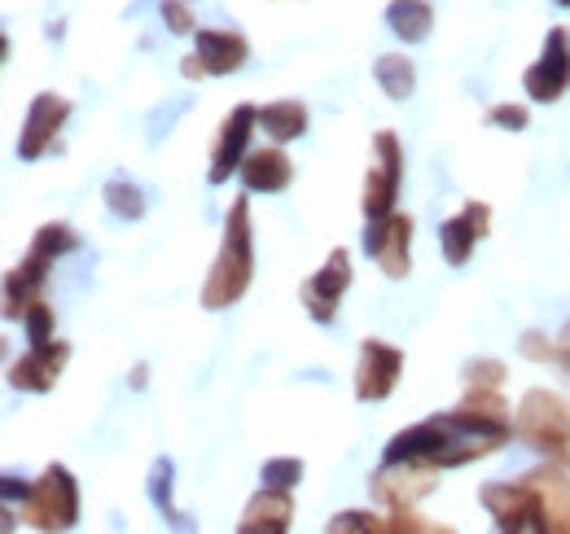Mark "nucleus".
I'll return each mask as SVG.
<instances>
[{"label":"nucleus","instance_id":"ddd939ff","mask_svg":"<svg viewBox=\"0 0 570 534\" xmlns=\"http://www.w3.org/2000/svg\"><path fill=\"white\" fill-rule=\"evenodd\" d=\"M404 373V355L395 346H386L382 337H368L360 346V364H356V399L360 403H382L395 382Z\"/></svg>","mask_w":570,"mask_h":534},{"label":"nucleus","instance_id":"f257e3e1","mask_svg":"<svg viewBox=\"0 0 570 534\" xmlns=\"http://www.w3.org/2000/svg\"><path fill=\"white\" fill-rule=\"evenodd\" d=\"M504 412L509 407H504V399L492 386H474L470 399L461 403L456 412L434 416V421H422V425L395 434L391 447H386V461H417V465L430 468H456L479 461V456H492V452H500L513 438V421Z\"/></svg>","mask_w":570,"mask_h":534},{"label":"nucleus","instance_id":"7ed1b4c3","mask_svg":"<svg viewBox=\"0 0 570 534\" xmlns=\"http://www.w3.org/2000/svg\"><path fill=\"white\" fill-rule=\"evenodd\" d=\"M75 246H79V237H75L67 224H45V228L31 237L27 259L13 267L9 280H4V316H9V320H22L27 307L40 303V289H45V280H49V267L58 264L67 250H75Z\"/></svg>","mask_w":570,"mask_h":534},{"label":"nucleus","instance_id":"c756f323","mask_svg":"<svg viewBox=\"0 0 570 534\" xmlns=\"http://www.w3.org/2000/svg\"><path fill=\"white\" fill-rule=\"evenodd\" d=\"M518 350H522L527 359H535V364H549V359H558V346H553V342H549L544 334H527Z\"/></svg>","mask_w":570,"mask_h":534},{"label":"nucleus","instance_id":"f03ea898","mask_svg":"<svg viewBox=\"0 0 570 534\" xmlns=\"http://www.w3.org/2000/svg\"><path fill=\"white\" fill-rule=\"evenodd\" d=\"M255 276V233H250V201L237 198L228 219H224V246L215 255L212 276L203 285V307L207 312H224L233 307Z\"/></svg>","mask_w":570,"mask_h":534},{"label":"nucleus","instance_id":"1a4fd4ad","mask_svg":"<svg viewBox=\"0 0 570 534\" xmlns=\"http://www.w3.org/2000/svg\"><path fill=\"white\" fill-rule=\"evenodd\" d=\"M347 285H352V255L338 246L316 276L303 280V307H307V316H312L316 325H334L338 298L347 294Z\"/></svg>","mask_w":570,"mask_h":534},{"label":"nucleus","instance_id":"c85d7f7f","mask_svg":"<svg viewBox=\"0 0 570 534\" xmlns=\"http://www.w3.org/2000/svg\"><path fill=\"white\" fill-rule=\"evenodd\" d=\"M488 123H492V128H504V132H522V128H527V110H522V106H492V110H488Z\"/></svg>","mask_w":570,"mask_h":534},{"label":"nucleus","instance_id":"4468645a","mask_svg":"<svg viewBox=\"0 0 570 534\" xmlns=\"http://www.w3.org/2000/svg\"><path fill=\"white\" fill-rule=\"evenodd\" d=\"M434 473L439 468L417 465V461H382V468L373 473V495L391 508H413L422 495L434 491Z\"/></svg>","mask_w":570,"mask_h":534},{"label":"nucleus","instance_id":"473e14b6","mask_svg":"<svg viewBox=\"0 0 570 534\" xmlns=\"http://www.w3.org/2000/svg\"><path fill=\"white\" fill-rule=\"evenodd\" d=\"M558 364H562V373L570 377V325L567 334H562V342H558Z\"/></svg>","mask_w":570,"mask_h":534},{"label":"nucleus","instance_id":"a878e982","mask_svg":"<svg viewBox=\"0 0 570 534\" xmlns=\"http://www.w3.org/2000/svg\"><path fill=\"white\" fill-rule=\"evenodd\" d=\"M259 477H264V486H282V491H294V486L303 482V465H298V461H268Z\"/></svg>","mask_w":570,"mask_h":534},{"label":"nucleus","instance_id":"a211bd4d","mask_svg":"<svg viewBox=\"0 0 570 534\" xmlns=\"http://www.w3.org/2000/svg\"><path fill=\"white\" fill-rule=\"evenodd\" d=\"M289 517H294V500H289V491H282V486H264V491L246 504L237 531L242 534H285L289 531Z\"/></svg>","mask_w":570,"mask_h":534},{"label":"nucleus","instance_id":"4be33fe9","mask_svg":"<svg viewBox=\"0 0 570 534\" xmlns=\"http://www.w3.org/2000/svg\"><path fill=\"white\" fill-rule=\"evenodd\" d=\"M373 79H377V88H382L391 101H409L413 88H417V70H413L409 58H400V53L377 58V62H373Z\"/></svg>","mask_w":570,"mask_h":534},{"label":"nucleus","instance_id":"2eb2a0df","mask_svg":"<svg viewBox=\"0 0 570 534\" xmlns=\"http://www.w3.org/2000/svg\"><path fill=\"white\" fill-rule=\"evenodd\" d=\"M255 128H259V110H255V106H237V110L224 119L219 140H215V154H212V171H207L212 185H224L233 171H242V158H246V145H250Z\"/></svg>","mask_w":570,"mask_h":534},{"label":"nucleus","instance_id":"b1692460","mask_svg":"<svg viewBox=\"0 0 570 534\" xmlns=\"http://www.w3.org/2000/svg\"><path fill=\"white\" fill-rule=\"evenodd\" d=\"M149 500H154V508H163V517L171 522V526H189L185 522V513L171 504V461L163 456V461H154V473H149Z\"/></svg>","mask_w":570,"mask_h":534},{"label":"nucleus","instance_id":"f704fd0d","mask_svg":"<svg viewBox=\"0 0 570 534\" xmlns=\"http://www.w3.org/2000/svg\"><path fill=\"white\" fill-rule=\"evenodd\" d=\"M558 4H567V9H570V0H558Z\"/></svg>","mask_w":570,"mask_h":534},{"label":"nucleus","instance_id":"6ab92c4d","mask_svg":"<svg viewBox=\"0 0 570 534\" xmlns=\"http://www.w3.org/2000/svg\"><path fill=\"white\" fill-rule=\"evenodd\" d=\"M294 180V162L285 158L282 149H259L242 162V185L250 194H282Z\"/></svg>","mask_w":570,"mask_h":534},{"label":"nucleus","instance_id":"f8f14e48","mask_svg":"<svg viewBox=\"0 0 570 534\" xmlns=\"http://www.w3.org/2000/svg\"><path fill=\"white\" fill-rule=\"evenodd\" d=\"M67 115H71V101H67V97H58V92H40V97L31 101V110H27V119H22L18 158H22V162L45 158V154H49V145H53L58 132H62Z\"/></svg>","mask_w":570,"mask_h":534},{"label":"nucleus","instance_id":"cd10ccee","mask_svg":"<svg viewBox=\"0 0 570 534\" xmlns=\"http://www.w3.org/2000/svg\"><path fill=\"white\" fill-rule=\"evenodd\" d=\"M22 325H27L31 342H49L53 337V307L49 303H31L27 316H22Z\"/></svg>","mask_w":570,"mask_h":534},{"label":"nucleus","instance_id":"72a5a7b5","mask_svg":"<svg viewBox=\"0 0 570 534\" xmlns=\"http://www.w3.org/2000/svg\"><path fill=\"white\" fill-rule=\"evenodd\" d=\"M145 377H149V368H145V364H141V368L132 373V386H137V390H141V386H145Z\"/></svg>","mask_w":570,"mask_h":534},{"label":"nucleus","instance_id":"393cba45","mask_svg":"<svg viewBox=\"0 0 570 534\" xmlns=\"http://www.w3.org/2000/svg\"><path fill=\"white\" fill-rule=\"evenodd\" d=\"M101 198L110 206V215H119V219H141L145 215V198L137 185H128V180H110L106 189H101Z\"/></svg>","mask_w":570,"mask_h":534},{"label":"nucleus","instance_id":"5701e85b","mask_svg":"<svg viewBox=\"0 0 570 534\" xmlns=\"http://www.w3.org/2000/svg\"><path fill=\"white\" fill-rule=\"evenodd\" d=\"M259 128L273 136L277 145L298 140V136L307 132V110H303L298 101H273V106L259 110Z\"/></svg>","mask_w":570,"mask_h":534},{"label":"nucleus","instance_id":"9b49d317","mask_svg":"<svg viewBox=\"0 0 570 534\" xmlns=\"http://www.w3.org/2000/svg\"><path fill=\"white\" fill-rule=\"evenodd\" d=\"M67 359H71V346H67V342H58V337L31 342V350L9 368V386H13V390H27V395H45V390L58 386Z\"/></svg>","mask_w":570,"mask_h":534},{"label":"nucleus","instance_id":"aec40b11","mask_svg":"<svg viewBox=\"0 0 570 534\" xmlns=\"http://www.w3.org/2000/svg\"><path fill=\"white\" fill-rule=\"evenodd\" d=\"M386 27L404 40V44H422L434 27V9L426 0H391L386 9Z\"/></svg>","mask_w":570,"mask_h":534},{"label":"nucleus","instance_id":"dca6fc26","mask_svg":"<svg viewBox=\"0 0 570 534\" xmlns=\"http://www.w3.org/2000/svg\"><path fill=\"white\" fill-rule=\"evenodd\" d=\"M488 224H492V210L483 201H465L443 228H439V250L452 267H465L474 246L488 237Z\"/></svg>","mask_w":570,"mask_h":534},{"label":"nucleus","instance_id":"20e7f679","mask_svg":"<svg viewBox=\"0 0 570 534\" xmlns=\"http://www.w3.org/2000/svg\"><path fill=\"white\" fill-rule=\"evenodd\" d=\"M513 434L540 456L570 465V399L553 390H527L513 416Z\"/></svg>","mask_w":570,"mask_h":534},{"label":"nucleus","instance_id":"6e6552de","mask_svg":"<svg viewBox=\"0 0 570 534\" xmlns=\"http://www.w3.org/2000/svg\"><path fill=\"white\" fill-rule=\"evenodd\" d=\"M409 246H413V219L409 215H382V219H368L364 228V255L382 267L391 280H404L413 271L409 259Z\"/></svg>","mask_w":570,"mask_h":534},{"label":"nucleus","instance_id":"39448f33","mask_svg":"<svg viewBox=\"0 0 570 534\" xmlns=\"http://www.w3.org/2000/svg\"><path fill=\"white\" fill-rule=\"evenodd\" d=\"M79 517V486L71 468L49 465L40 482H22V522L36 531H71Z\"/></svg>","mask_w":570,"mask_h":534},{"label":"nucleus","instance_id":"bb28decb","mask_svg":"<svg viewBox=\"0 0 570 534\" xmlns=\"http://www.w3.org/2000/svg\"><path fill=\"white\" fill-rule=\"evenodd\" d=\"M163 27H167L171 36H189V31H198V22H194V13H189L185 0H163Z\"/></svg>","mask_w":570,"mask_h":534},{"label":"nucleus","instance_id":"2f4dec72","mask_svg":"<svg viewBox=\"0 0 570 534\" xmlns=\"http://www.w3.org/2000/svg\"><path fill=\"white\" fill-rule=\"evenodd\" d=\"M330 531H382V517H373V513H343V517L330 522Z\"/></svg>","mask_w":570,"mask_h":534},{"label":"nucleus","instance_id":"f3484780","mask_svg":"<svg viewBox=\"0 0 570 534\" xmlns=\"http://www.w3.org/2000/svg\"><path fill=\"white\" fill-rule=\"evenodd\" d=\"M194 58L203 62L207 75H233V70H242L250 62V44H246V36H237V31L198 27V49H194Z\"/></svg>","mask_w":570,"mask_h":534},{"label":"nucleus","instance_id":"412c9836","mask_svg":"<svg viewBox=\"0 0 570 534\" xmlns=\"http://www.w3.org/2000/svg\"><path fill=\"white\" fill-rule=\"evenodd\" d=\"M540 495H544V513H549V531H570V477L553 473V468H540V473H527Z\"/></svg>","mask_w":570,"mask_h":534},{"label":"nucleus","instance_id":"7c9ffc66","mask_svg":"<svg viewBox=\"0 0 570 534\" xmlns=\"http://www.w3.org/2000/svg\"><path fill=\"white\" fill-rule=\"evenodd\" d=\"M465 377H470V386H492V390H497L500 377H504V364H497V359L470 364V368H465Z\"/></svg>","mask_w":570,"mask_h":534},{"label":"nucleus","instance_id":"9d476101","mask_svg":"<svg viewBox=\"0 0 570 534\" xmlns=\"http://www.w3.org/2000/svg\"><path fill=\"white\" fill-rule=\"evenodd\" d=\"M522 88H527L531 101H558L570 88V31L567 27H553V31H549L540 62L522 75Z\"/></svg>","mask_w":570,"mask_h":534},{"label":"nucleus","instance_id":"423d86ee","mask_svg":"<svg viewBox=\"0 0 570 534\" xmlns=\"http://www.w3.org/2000/svg\"><path fill=\"white\" fill-rule=\"evenodd\" d=\"M483 508L497 517L500 531H513V534H544L549 531V513H544V495L531 477L522 482H488L479 491Z\"/></svg>","mask_w":570,"mask_h":534},{"label":"nucleus","instance_id":"0eeeda50","mask_svg":"<svg viewBox=\"0 0 570 534\" xmlns=\"http://www.w3.org/2000/svg\"><path fill=\"white\" fill-rule=\"evenodd\" d=\"M400 180H404L400 140H395V132H377L373 136V167H368V176H364V201H360L368 219H382V215L395 210Z\"/></svg>","mask_w":570,"mask_h":534}]
</instances>
